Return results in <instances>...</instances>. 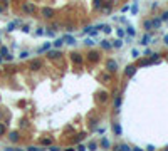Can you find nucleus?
I'll return each instance as SVG.
<instances>
[{
    "mask_svg": "<svg viewBox=\"0 0 168 151\" xmlns=\"http://www.w3.org/2000/svg\"><path fill=\"white\" fill-rule=\"evenodd\" d=\"M113 131L116 133V134H121V126L119 124H114V126H113Z\"/></svg>",
    "mask_w": 168,
    "mask_h": 151,
    "instance_id": "19",
    "label": "nucleus"
},
{
    "mask_svg": "<svg viewBox=\"0 0 168 151\" xmlns=\"http://www.w3.org/2000/svg\"><path fill=\"white\" fill-rule=\"evenodd\" d=\"M10 141H14V143H15V141H19V133H15V131L10 133Z\"/></svg>",
    "mask_w": 168,
    "mask_h": 151,
    "instance_id": "14",
    "label": "nucleus"
},
{
    "mask_svg": "<svg viewBox=\"0 0 168 151\" xmlns=\"http://www.w3.org/2000/svg\"><path fill=\"white\" fill-rule=\"evenodd\" d=\"M145 29H146V30H151L153 29V24H151V20H145Z\"/></svg>",
    "mask_w": 168,
    "mask_h": 151,
    "instance_id": "16",
    "label": "nucleus"
},
{
    "mask_svg": "<svg viewBox=\"0 0 168 151\" xmlns=\"http://www.w3.org/2000/svg\"><path fill=\"white\" fill-rule=\"evenodd\" d=\"M35 34H37V35H42V34H45V32H44V30H42V29H39V30H37V32H35Z\"/></svg>",
    "mask_w": 168,
    "mask_h": 151,
    "instance_id": "36",
    "label": "nucleus"
},
{
    "mask_svg": "<svg viewBox=\"0 0 168 151\" xmlns=\"http://www.w3.org/2000/svg\"><path fill=\"white\" fill-rule=\"evenodd\" d=\"M135 72H136V66H128L126 71H124V74L128 76V77H131V76H135Z\"/></svg>",
    "mask_w": 168,
    "mask_h": 151,
    "instance_id": "7",
    "label": "nucleus"
},
{
    "mask_svg": "<svg viewBox=\"0 0 168 151\" xmlns=\"http://www.w3.org/2000/svg\"><path fill=\"white\" fill-rule=\"evenodd\" d=\"M141 44H143V45L150 44V34H145V35H143V39H141Z\"/></svg>",
    "mask_w": 168,
    "mask_h": 151,
    "instance_id": "13",
    "label": "nucleus"
},
{
    "mask_svg": "<svg viewBox=\"0 0 168 151\" xmlns=\"http://www.w3.org/2000/svg\"><path fill=\"white\" fill-rule=\"evenodd\" d=\"M119 104H121V97L118 96L116 99H114V106H116V107H119Z\"/></svg>",
    "mask_w": 168,
    "mask_h": 151,
    "instance_id": "28",
    "label": "nucleus"
},
{
    "mask_svg": "<svg viewBox=\"0 0 168 151\" xmlns=\"http://www.w3.org/2000/svg\"><path fill=\"white\" fill-rule=\"evenodd\" d=\"M0 12H4V8H2V7H0Z\"/></svg>",
    "mask_w": 168,
    "mask_h": 151,
    "instance_id": "40",
    "label": "nucleus"
},
{
    "mask_svg": "<svg viewBox=\"0 0 168 151\" xmlns=\"http://www.w3.org/2000/svg\"><path fill=\"white\" fill-rule=\"evenodd\" d=\"M88 56H89V60H98L99 59V54H98V52H89Z\"/></svg>",
    "mask_w": 168,
    "mask_h": 151,
    "instance_id": "10",
    "label": "nucleus"
},
{
    "mask_svg": "<svg viewBox=\"0 0 168 151\" xmlns=\"http://www.w3.org/2000/svg\"><path fill=\"white\" fill-rule=\"evenodd\" d=\"M4 133H5V126H4V124H0V136L4 134Z\"/></svg>",
    "mask_w": 168,
    "mask_h": 151,
    "instance_id": "31",
    "label": "nucleus"
},
{
    "mask_svg": "<svg viewBox=\"0 0 168 151\" xmlns=\"http://www.w3.org/2000/svg\"><path fill=\"white\" fill-rule=\"evenodd\" d=\"M131 14H135V15L138 14V4H135V5L131 7Z\"/></svg>",
    "mask_w": 168,
    "mask_h": 151,
    "instance_id": "24",
    "label": "nucleus"
},
{
    "mask_svg": "<svg viewBox=\"0 0 168 151\" xmlns=\"http://www.w3.org/2000/svg\"><path fill=\"white\" fill-rule=\"evenodd\" d=\"M161 22H163L161 19H153L151 20V24H153V27H155V29H160L161 27Z\"/></svg>",
    "mask_w": 168,
    "mask_h": 151,
    "instance_id": "9",
    "label": "nucleus"
},
{
    "mask_svg": "<svg viewBox=\"0 0 168 151\" xmlns=\"http://www.w3.org/2000/svg\"><path fill=\"white\" fill-rule=\"evenodd\" d=\"M161 20H168V12H163V15H161Z\"/></svg>",
    "mask_w": 168,
    "mask_h": 151,
    "instance_id": "32",
    "label": "nucleus"
},
{
    "mask_svg": "<svg viewBox=\"0 0 168 151\" xmlns=\"http://www.w3.org/2000/svg\"><path fill=\"white\" fill-rule=\"evenodd\" d=\"M146 149H150V151H153V149H155V146H153V144H148V146H146Z\"/></svg>",
    "mask_w": 168,
    "mask_h": 151,
    "instance_id": "38",
    "label": "nucleus"
},
{
    "mask_svg": "<svg viewBox=\"0 0 168 151\" xmlns=\"http://www.w3.org/2000/svg\"><path fill=\"white\" fill-rule=\"evenodd\" d=\"M101 29H103V32H104V34H111V27H109V25H103Z\"/></svg>",
    "mask_w": 168,
    "mask_h": 151,
    "instance_id": "21",
    "label": "nucleus"
},
{
    "mask_svg": "<svg viewBox=\"0 0 168 151\" xmlns=\"http://www.w3.org/2000/svg\"><path fill=\"white\" fill-rule=\"evenodd\" d=\"M49 49H51V44H49V42H47V44H44V45H42V47L39 49V52H47Z\"/></svg>",
    "mask_w": 168,
    "mask_h": 151,
    "instance_id": "17",
    "label": "nucleus"
},
{
    "mask_svg": "<svg viewBox=\"0 0 168 151\" xmlns=\"http://www.w3.org/2000/svg\"><path fill=\"white\" fill-rule=\"evenodd\" d=\"M101 45H103L104 49H111L113 47V44L109 42V40H101Z\"/></svg>",
    "mask_w": 168,
    "mask_h": 151,
    "instance_id": "12",
    "label": "nucleus"
},
{
    "mask_svg": "<svg viewBox=\"0 0 168 151\" xmlns=\"http://www.w3.org/2000/svg\"><path fill=\"white\" fill-rule=\"evenodd\" d=\"M77 149H81V151H84V149H86V146H84V144H79V146H77Z\"/></svg>",
    "mask_w": 168,
    "mask_h": 151,
    "instance_id": "37",
    "label": "nucleus"
},
{
    "mask_svg": "<svg viewBox=\"0 0 168 151\" xmlns=\"http://www.w3.org/2000/svg\"><path fill=\"white\" fill-rule=\"evenodd\" d=\"M47 57H49V59H59V57H61V52L49 49V51H47Z\"/></svg>",
    "mask_w": 168,
    "mask_h": 151,
    "instance_id": "2",
    "label": "nucleus"
},
{
    "mask_svg": "<svg viewBox=\"0 0 168 151\" xmlns=\"http://www.w3.org/2000/svg\"><path fill=\"white\" fill-rule=\"evenodd\" d=\"M62 44H64V39H57V40H54V42H52V45H54V47H61Z\"/></svg>",
    "mask_w": 168,
    "mask_h": 151,
    "instance_id": "15",
    "label": "nucleus"
},
{
    "mask_svg": "<svg viewBox=\"0 0 168 151\" xmlns=\"http://www.w3.org/2000/svg\"><path fill=\"white\" fill-rule=\"evenodd\" d=\"M124 32H126V34H128L129 37H133V35H135V29H133V27H126V30H124Z\"/></svg>",
    "mask_w": 168,
    "mask_h": 151,
    "instance_id": "18",
    "label": "nucleus"
},
{
    "mask_svg": "<svg viewBox=\"0 0 168 151\" xmlns=\"http://www.w3.org/2000/svg\"><path fill=\"white\" fill-rule=\"evenodd\" d=\"M42 15H44L45 19H51V17L54 15V10L49 8V7H44V8H42Z\"/></svg>",
    "mask_w": 168,
    "mask_h": 151,
    "instance_id": "4",
    "label": "nucleus"
},
{
    "mask_svg": "<svg viewBox=\"0 0 168 151\" xmlns=\"http://www.w3.org/2000/svg\"><path fill=\"white\" fill-rule=\"evenodd\" d=\"M20 57H22V59H27L29 54H27V52H22V54H20Z\"/></svg>",
    "mask_w": 168,
    "mask_h": 151,
    "instance_id": "34",
    "label": "nucleus"
},
{
    "mask_svg": "<svg viewBox=\"0 0 168 151\" xmlns=\"http://www.w3.org/2000/svg\"><path fill=\"white\" fill-rule=\"evenodd\" d=\"M118 149H121V151H129V146L128 144H119V146H116Z\"/></svg>",
    "mask_w": 168,
    "mask_h": 151,
    "instance_id": "20",
    "label": "nucleus"
},
{
    "mask_svg": "<svg viewBox=\"0 0 168 151\" xmlns=\"http://www.w3.org/2000/svg\"><path fill=\"white\" fill-rule=\"evenodd\" d=\"M131 56H133V57L136 59V57H140V52L136 51V49H133V51H131Z\"/></svg>",
    "mask_w": 168,
    "mask_h": 151,
    "instance_id": "26",
    "label": "nucleus"
},
{
    "mask_svg": "<svg viewBox=\"0 0 168 151\" xmlns=\"http://www.w3.org/2000/svg\"><path fill=\"white\" fill-rule=\"evenodd\" d=\"M71 59L74 64H81L82 62V57H81V54H77V52H74V54H71Z\"/></svg>",
    "mask_w": 168,
    "mask_h": 151,
    "instance_id": "6",
    "label": "nucleus"
},
{
    "mask_svg": "<svg viewBox=\"0 0 168 151\" xmlns=\"http://www.w3.org/2000/svg\"><path fill=\"white\" fill-rule=\"evenodd\" d=\"M22 30H24V32H25V34H27V32H29V30H30V29H29V25H22Z\"/></svg>",
    "mask_w": 168,
    "mask_h": 151,
    "instance_id": "33",
    "label": "nucleus"
},
{
    "mask_svg": "<svg viewBox=\"0 0 168 151\" xmlns=\"http://www.w3.org/2000/svg\"><path fill=\"white\" fill-rule=\"evenodd\" d=\"M7 54H8V49L7 47H2V49H0V56H7Z\"/></svg>",
    "mask_w": 168,
    "mask_h": 151,
    "instance_id": "23",
    "label": "nucleus"
},
{
    "mask_svg": "<svg viewBox=\"0 0 168 151\" xmlns=\"http://www.w3.org/2000/svg\"><path fill=\"white\" fill-rule=\"evenodd\" d=\"M121 45H123V42H121V40L118 39V40H114V44H113V47H121Z\"/></svg>",
    "mask_w": 168,
    "mask_h": 151,
    "instance_id": "25",
    "label": "nucleus"
},
{
    "mask_svg": "<svg viewBox=\"0 0 168 151\" xmlns=\"http://www.w3.org/2000/svg\"><path fill=\"white\" fill-rule=\"evenodd\" d=\"M163 42H165V44H166V45H168V34H166V35H165V37H163Z\"/></svg>",
    "mask_w": 168,
    "mask_h": 151,
    "instance_id": "39",
    "label": "nucleus"
},
{
    "mask_svg": "<svg viewBox=\"0 0 168 151\" xmlns=\"http://www.w3.org/2000/svg\"><path fill=\"white\" fill-rule=\"evenodd\" d=\"M124 34H126L124 29H118V37H124Z\"/></svg>",
    "mask_w": 168,
    "mask_h": 151,
    "instance_id": "27",
    "label": "nucleus"
},
{
    "mask_svg": "<svg viewBox=\"0 0 168 151\" xmlns=\"http://www.w3.org/2000/svg\"><path fill=\"white\" fill-rule=\"evenodd\" d=\"M62 39H64V44H69V45L76 44V39H74L72 35H66V37H62Z\"/></svg>",
    "mask_w": 168,
    "mask_h": 151,
    "instance_id": "8",
    "label": "nucleus"
},
{
    "mask_svg": "<svg viewBox=\"0 0 168 151\" xmlns=\"http://www.w3.org/2000/svg\"><path fill=\"white\" fill-rule=\"evenodd\" d=\"M94 7H96V8H101V0H96V2H94Z\"/></svg>",
    "mask_w": 168,
    "mask_h": 151,
    "instance_id": "30",
    "label": "nucleus"
},
{
    "mask_svg": "<svg viewBox=\"0 0 168 151\" xmlns=\"http://www.w3.org/2000/svg\"><path fill=\"white\" fill-rule=\"evenodd\" d=\"M101 146H103V148H109V141H108L106 138H104L103 141H101Z\"/></svg>",
    "mask_w": 168,
    "mask_h": 151,
    "instance_id": "22",
    "label": "nucleus"
},
{
    "mask_svg": "<svg viewBox=\"0 0 168 151\" xmlns=\"http://www.w3.org/2000/svg\"><path fill=\"white\" fill-rule=\"evenodd\" d=\"M29 67L32 69V71H39V69L42 67V62H40V60H32V62L29 64Z\"/></svg>",
    "mask_w": 168,
    "mask_h": 151,
    "instance_id": "3",
    "label": "nucleus"
},
{
    "mask_svg": "<svg viewBox=\"0 0 168 151\" xmlns=\"http://www.w3.org/2000/svg\"><path fill=\"white\" fill-rule=\"evenodd\" d=\"M106 67H108V71H109V72H114V71L118 69V64H116V60L109 59V60H108V64H106Z\"/></svg>",
    "mask_w": 168,
    "mask_h": 151,
    "instance_id": "1",
    "label": "nucleus"
},
{
    "mask_svg": "<svg viewBox=\"0 0 168 151\" xmlns=\"http://www.w3.org/2000/svg\"><path fill=\"white\" fill-rule=\"evenodd\" d=\"M84 44H86V45H94V42H92V39H86V40H84Z\"/></svg>",
    "mask_w": 168,
    "mask_h": 151,
    "instance_id": "29",
    "label": "nucleus"
},
{
    "mask_svg": "<svg viewBox=\"0 0 168 151\" xmlns=\"http://www.w3.org/2000/svg\"><path fill=\"white\" fill-rule=\"evenodd\" d=\"M24 10H25V12H34V10H35V7H34L32 4H25V5H24Z\"/></svg>",
    "mask_w": 168,
    "mask_h": 151,
    "instance_id": "11",
    "label": "nucleus"
},
{
    "mask_svg": "<svg viewBox=\"0 0 168 151\" xmlns=\"http://www.w3.org/2000/svg\"><path fill=\"white\" fill-rule=\"evenodd\" d=\"M19 25H22V22H20V20H14V22H10V24H8V27H7V30H15L17 27H19Z\"/></svg>",
    "mask_w": 168,
    "mask_h": 151,
    "instance_id": "5",
    "label": "nucleus"
},
{
    "mask_svg": "<svg viewBox=\"0 0 168 151\" xmlns=\"http://www.w3.org/2000/svg\"><path fill=\"white\" fill-rule=\"evenodd\" d=\"M128 10H129V7H128V5H124V7L121 8V12H128Z\"/></svg>",
    "mask_w": 168,
    "mask_h": 151,
    "instance_id": "35",
    "label": "nucleus"
},
{
    "mask_svg": "<svg viewBox=\"0 0 168 151\" xmlns=\"http://www.w3.org/2000/svg\"><path fill=\"white\" fill-rule=\"evenodd\" d=\"M2 57H4V56H0V62H2Z\"/></svg>",
    "mask_w": 168,
    "mask_h": 151,
    "instance_id": "41",
    "label": "nucleus"
}]
</instances>
